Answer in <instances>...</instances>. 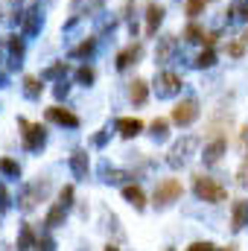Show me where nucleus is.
<instances>
[{
	"instance_id": "f257e3e1",
	"label": "nucleus",
	"mask_w": 248,
	"mask_h": 251,
	"mask_svg": "<svg viewBox=\"0 0 248 251\" xmlns=\"http://www.w3.org/2000/svg\"><path fill=\"white\" fill-rule=\"evenodd\" d=\"M193 190H196V196H198L201 201H210V204H219V201L228 199L225 184H219L216 178H210V176H204V173L193 176Z\"/></svg>"
},
{
	"instance_id": "f03ea898",
	"label": "nucleus",
	"mask_w": 248,
	"mask_h": 251,
	"mask_svg": "<svg viewBox=\"0 0 248 251\" xmlns=\"http://www.w3.org/2000/svg\"><path fill=\"white\" fill-rule=\"evenodd\" d=\"M70 204H73V187L67 184V187H62L59 199L53 201V207L47 210V216H44V225H47V228H59V225H64V216H67Z\"/></svg>"
},
{
	"instance_id": "7ed1b4c3",
	"label": "nucleus",
	"mask_w": 248,
	"mask_h": 251,
	"mask_svg": "<svg viewBox=\"0 0 248 251\" xmlns=\"http://www.w3.org/2000/svg\"><path fill=\"white\" fill-rule=\"evenodd\" d=\"M181 193H184V187H181L178 178H164V181H158V187H155V193H152V201H155L158 207H167V204L178 201Z\"/></svg>"
},
{
	"instance_id": "20e7f679",
	"label": "nucleus",
	"mask_w": 248,
	"mask_h": 251,
	"mask_svg": "<svg viewBox=\"0 0 248 251\" xmlns=\"http://www.w3.org/2000/svg\"><path fill=\"white\" fill-rule=\"evenodd\" d=\"M21 128H24V149L35 152V149H41V146H44V140H47V128H44L41 123L21 120Z\"/></svg>"
},
{
	"instance_id": "39448f33",
	"label": "nucleus",
	"mask_w": 248,
	"mask_h": 251,
	"mask_svg": "<svg viewBox=\"0 0 248 251\" xmlns=\"http://www.w3.org/2000/svg\"><path fill=\"white\" fill-rule=\"evenodd\" d=\"M196 146H198V137H193V134L181 137V140L173 146V152H170V164H173V167H181L187 158L196 152Z\"/></svg>"
},
{
	"instance_id": "423d86ee",
	"label": "nucleus",
	"mask_w": 248,
	"mask_h": 251,
	"mask_svg": "<svg viewBox=\"0 0 248 251\" xmlns=\"http://www.w3.org/2000/svg\"><path fill=\"white\" fill-rule=\"evenodd\" d=\"M196 117H198V102L196 100H181L173 108V123H178V126H190Z\"/></svg>"
},
{
	"instance_id": "0eeeda50",
	"label": "nucleus",
	"mask_w": 248,
	"mask_h": 251,
	"mask_svg": "<svg viewBox=\"0 0 248 251\" xmlns=\"http://www.w3.org/2000/svg\"><path fill=\"white\" fill-rule=\"evenodd\" d=\"M181 91V76L173 70H164L158 76V97H175Z\"/></svg>"
},
{
	"instance_id": "6e6552de",
	"label": "nucleus",
	"mask_w": 248,
	"mask_h": 251,
	"mask_svg": "<svg viewBox=\"0 0 248 251\" xmlns=\"http://www.w3.org/2000/svg\"><path fill=\"white\" fill-rule=\"evenodd\" d=\"M225 149H228V140H225L222 134H216V137L204 146V155H201L204 164H219V158L225 155Z\"/></svg>"
},
{
	"instance_id": "1a4fd4ad",
	"label": "nucleus",
	"mask_w": 248,
	"mask_h": 251,
	"mask_svg": "<svg viewBox=\"0 0 248 251\" xmlns=\"http://www.w3.org/2000/svg\"><path fill=\"white\" fill-rule=\"evenodd\" d=\"M246 225H248V201L246 199H237L234 207H231V231L237 234V231H243Z\"/></svg>"
},
{
	"instance_id": "9d476101",
	"label": "nucleus",
	"mask_w": 248,
	"mask_h": 251,
	"mask_svg": "<svg viewBox=\"0 0 248 251\" xmlns=\"http://www.w3.org/2000/svg\"><path fill=\"white\" fill-rule=\"evenodd\" d=\"M47 117H50L53 123H59V126H67V128H76V126H79V117H76L73 111L62 108V105H56V108H47Z\"/></svg>"
},
{
	"instance_id": "9b49d317",
	"label": "nucleus",
	"mask_w": 248,
	"mask_h": 251,
	"mask_svg": "<svg viewBox=\"0 0 248 251\" xmlns=\"http://www.w3.org/2000/svg\"><path fill=\"white\" fill-rule=\"evenodd\" d=\"M161 21H164V6L149 3V6H146V35H155Z\"/></svg>"
},
{
	"instance_id": "f8f14e48",
	"label": "nucleus",
	"mask_w": 248,
	"mask_h": 251,
	"mask_svg": "<svg viewBox=\"0 0 248 251\" xmlns=\"http://www.w3.org/2000/svg\"><path fill=\"white\" fill-rule=\"evenodd\" d=\"M123 199L134 207V210H143V207H146V193L137 187V184H125L123 187Z\"/></svg>"
},
{
	"instance_id": "ddd939ff",
	"label": "nucleus",
	"mask_w": 248,
	"mask_h": 251,
	"mask_svg": "<svg viewBox=\"0 0 248 251\" xmlns=\"http://www.w3.org/2000/svg\"><path fill=\"white\" fill-rule=\"evenodd\" d=\"M88 167H91V161H88V152L76 149V152L70 155V170H73V176H76V178H85V176H88Z\"/></svg>"
},
{
	"instance_id": "4468645a",
	"label": "nucleus",
	"mask_w": 248,
	"mask_h": 251,
	"mask_svg": "<svg viewBox=\"0 0 248 251\" xmlns=\"http://www.w3.org/2000/svg\"><path fill=\"white\" fill-rule=\"evenodd\" d=\"M117 131H120L123 137H137V134L143 131V123H140L137 117H120V120H117Z\"/></svg>"
},
{
	"instance_id": "2eb2a0df",
	"label": "nucleus",
	"mask_w": 248,
	"mask_h": 251,
	"mask_svg": "<svg viewBox=\"0 0 248 251\" xmlns=\"http://www.w3.org/2000/svg\"><path fill=\"white\" fill-rule=\"evenodd\" d=\"M35 240H38V234L32 231V225H21V234H18V251H32L35 249Z\"/></svg>"
},
{
	"instance_id": "dca6fc26",
	"label": "nucleus",
	"mask_w": 248,
	"mask_h": 251,
	"mask_svg": "<svg viewBox=\"0 0 248 251\" xmlns=\"http://www.w3.org/2000/svg\"><path fill=\"white\" fill-rule=\"evenodd\" d=\"M128 97H131V102H134V105H143V102H146V97H149V85H146L143 79H134V82H131Z\"/></svg>"
},
{
	"instance_id": "f3484780",
	"label": "nucleus",
	"mask_w": 248,
	"mask_h": 251,
	"mask_svg": "<svg viewBox=\"0 0 248 251\" xmlns=\"http://www.w3.org/2000/svg\"><path fill=\"white\" fill-rule=\"evenodd\" d=\"M137 56H140V47H137V44H131V47H125L123 53L117 56V67H120V70H125V67H128L131 62H137Z\"/></svg>"
},
{
	"instance_id": "a211bd4d",
	"label": "nucleus",
	"mask_w": 248,
	"mask_h": 251,
	"mask_svg": "<svg viewBox=\"0 0 248 251\" xmlns=\"http://www.w3.org/2000/svg\"><path fill=\"white\" fill-rule=\"evenodd\" d=\"M0 173L9 176V178H18V176H21V167H18V161H12V158H0Z\"/></svg>"
},
{
	"instance_id": "6ab92c4d",
	"label": "nucleus",
	"mask_w": 248,
	"mask_h": 251,
	"mask_svg": "<svg viewBox=\"0 0 248 251\" xmlns=\"http://www.w3.org/2000/svg\"><path fill=\"white\" fill-rule=\"evenodd\" d=\"M173 47H175V38H173V35L161 38V47H158V62H167V59H170V53H173Z\"/></svg>"
},
{
	"instance_id": "aec40b11",
	"label": "nucleus",
	"mask_w": 248,
	"mask_h": 251,
	"mask_svg": "<svg viewBox=\"0 0 248 251\" xmlns=\"http://www.w3.org/2000/svg\"><path fill=\"white\" fill-rule=\"evenodd\" d=\"M24 91H26L29 100H35V97H41V82H38L35 76H26V79H24Z\"/></svg>"
},
{
	"instance_id": "412c9836",
	"label": "nucleus",
	"mask_w": 248,
	"mask_h": 251,
	"mask_svg": "<svg viewBox=\"0 0 248 251\" xmlns=\"http://www.w3.org/2000/svg\"><path fill=\"white\" fill-rule=\"evenodd\" d=\"M196 64H198V67H213V64H216L213 50H210V47H207V50H201V53H198V59H196Z\"/></svg>"
},
{
	"instance_id": "4be33fe9",
	"label": "nucleus",
	"mask_w": 248,
	"mask_h": 251,
	"mask_svg": "<svg viewBox=\"0 0 248 251\" xmlns=\"http://www.w3.org/2000/svg\"><path fill=\"white\" fill-rule=\"evenodd\" d=\"M167 128H170V123H167L164 117H158V120L152 123V137H158V140H161V137H167Z\"/></svg>"
},
{
	"instance_id": "5701e85b",
	"label": "nucleus",
	"mask_w": 248,
	"mask_h": 251,
	"mask_svg": "<svg viewBox=\"0 0 248 251\" xmlns=\"http://www.w3.org/2000/svg\"><path fill=\"white\" fill-rule=\"evenodd\" d=\"M237 184L240 187H248V155H246V161L240 164V170H237Z\"/></svg>"
},
{
	"instance_id": "b1692460",
	"label": "nucleus",
	"mask_w": 248,
	"mask_h": 251,
	"mask_svg": "<svg viewBox=\"0 0 248 251\" xmlns=\"http://www.w3.org/2000/svg\"><path fill=\"white\" fill-rule=\"evenodd\" d=\"M184 38H187V41H201V38H204V32H201L196 24H190V26L184 29Z\"/></svg>"
},
{
	"instance_id": "393cba45",
	"label": "nucleus",
	"mask_w": 248,
	"mask_h": 251,
	"mask_svg": "<svg viewBox=\"0 0 248 251\" xmlns=\"http://www.w3.org/2000/svg\"><path fill=\"white\" fill-rule=\"evenodd\" d=\"M35 251H56V243L50 237H38L35 240Z\"/></svg>"
},
{
	"instance_id": "a878e982",
	"label": "nucleus",
	"mask_w": 248,
	"mask_h": 251,
	"mask_svg": "<svg viewBox=\"0 0 248 251\" xmlns=\"http://www.w3.org/2000/svg\"><path fill=\"white\" fill-rule=\"evenodd\" d=\"M76 79H79L82 85H91V82H94V70H91V67H79V73H76Z\"/></svg>"
},
{
	"instance_id": "bb28decb",
	"label": "nucleus",
	"mask_w": 248,
	"mask_h": 251,
	"mask_svg": "<svg viewBox=\"0 0 248 251\" xmlns=\"http://www.w3.org/2000/svg\"><path fill=\"white\" fill-rule=\"evenodd\" d=\"M26 15H29V18H26V32H35V29H38V12L29 9Z\"/></svg>"
},
{
	"instance_id": "cd10ccee",
	"label": "nucleus",
	"mask_w": 248,
	"mask_h": 251,
	"mask_svg": "<svg viewBox=\"0 0 248 251\" xmlns=\"http://www.w3.org/2000/svg\"><path fill=\"white\" fill-rule=\"evenodd\" d=\"M9 201H12V199H9V190H6V184H0V213L9 210Z\"/></svg>"
},
{
	"instance_id": "c85d7f7f",
	"label": "nucleus",
	"mask_w": 248,
	"mask_h": 251,
	"mask_svg": "<svg viewBox=\"0 0 248 251\" xmlns=\"http://www.w3.org/2000/svg\"><path fill=\"white\" fill-rule=\"evenodd\" d=\"M204 9V0H187V15H198Z\"/></svg>"
},
{
	"instance_id": "c756f323",
	"label": "nucleus",
	"mask_w": 248,
	"mask_h": 251,
	"mask_svg": "<svg viewBox=\"0 0 248 251\" xmlns=\"http://www.w3.org/2000/svg\"><path fill=\"white\" fill-rule=\"evenodd\" d=\"M91 50H94V41H85V44H79L73 50V56H91Z\"/></svg>"
},
{
	"instance_id": "7c9ffc66",
	"label": "nucleus",
	"mask_w": 248,
	"mask_h": 251,
	"mask_svg": "<svg viewBox=\"0 0 248 251\" xmlns=\"http://www.w3.org/2000/svg\"><path fill=\"white\" fill-rule=\"evenodd\" d=\"M64 70H67V64H53V67H50V70H47V73H44V76H47V79H53V76H59V73H64Z\"/></svg>"
},
{
	"instance_id": "2f4dec72",
	"label": "nucleus",
	"mask_w": 248,
	"mask_h": 251,
	"mask_svg": "<svg viewBox=\"0 0 248 251\" xmlns=\"http://www.w3.org/2000/svg\"><path fill=\"white\" fill-rule=\"evenodd\" d=\"M243 50H246V47H243L240 41H234V44H228V53H231L234 59H240V56H243Z\"/></svg>"
},
{
	"instance_id": "473e14b6",
	"label": "nucleus",
	"mask_w": 248,
	"mask_h": 251,
	"mask_svg": "<svg viewBox=\"0 0 248 251\" xmlns=\"http://www.w3.org/2000/svg\"><path fill=\"white\" fill-rule=\"evenodd\" d=\"M213 249H216L213 243H193V246H190L187 251H213Z\"/></svg>"
},
{
	"instance_id": "72a5a7b5",
	"label": "nucleus",
	"mask_w": 248,
	"mask_h": 251,
	"mask_svg": "<svg viewBox=\"0 0 248 251\" xmlns=\"http://www.w3.org/2000/svg\"><path fill=\"white\" fill-rule=\"evenodd\" d=\"M53 94H56V100H62L64 94H67V82H64V79H62V82H56V88H53Z\"/></svg>"
},
{
	"instance_id": "f704fd0d",
	"label": "nucleus",
	"mask_w": 248,
	"mask_h": 251,
	"mask_svg": "<svg viewBox=\"0 0 248 251\" xmlns=\"http://www.w3.org/2000/svg\"><path fill=\"white\" fill-rule=\"evenodd\" d=\"M231 9H234V12H243V18L248 21V3H243V0H237V3L231 6Z\"/></svg>"
},
{
	"instance_id": "c9c22d12",
	"label": "nucleus",
	"mask_w": 248,
	"mask_h": 251,
	"mask_svg": "<svg viewBox=\"0 0 248 251\" xmlns=\"http://www.w3.org/2000/svg\"><path fill=\"white\" fill-rule=\"evenodd\" d=\"M9 47H12V53H15V56H21V53H24V44H21L18 38H12V41H9Z\"/></svg>"
},
{
	"instance_id": "e433bc0d",
	"label": "nucleus",
	"mask_w": 248,
	"mask_h": 251,
	"mask_svg": "<svg viewBox=\"0 0 248 251\" xmlns=\"http://www.w3.org/2000/svg\"><path fill=\"white\" fill-rule=\"evenodd\" d=\"M105 140H108V134H105V131H99V134L94 137V143H97V146H105Z\"/></svg>"
},
{
	"instance_id": "4c0bfd02",
	"label": "nucleus",
	"mask_w": 248,
	"mask_h": 251,
	"mask_svg": "<svg viewBox=\"0 0 248 251\" xmlns=\"http://www.w3.org/2000/svg\"><path fill=\"white\" fill-rule=\"evenodd\" d=\"M102 251H120V249H117L114 243H108V246H105V249H102Z\"/></svg>"
},
{
	"instance_id": "58836bf2",
	"label": "nucleus",
	"mask_w": 248,
	"mask_h": 251,
	"mask_svg": "<svg viewBox=\"0 0 248 251\" xmlns=\"http://www.w3.org/2000/svg\"><path fill=\"white\" fill-rule=\"evenodd\" d=\"M213 251H237L234 246H225V249H213Z\"/></svg>"
},
{
	"instance_id": "ea45409f",
	"label": "nucleus",
	"mask_w": 248,
	"mask_h": 251,
	"mask_svg": "<svg viewBox=\"0 0 248 251\" xmlns=\"http://www.w3.org/2000/svg\"><path fill=\"white\" fill-rule=\"evenodd\" d=\"M243 41H246V44H248V32H243Z\"/></svg>"
},
{
	"instance_id": "a19ab883",
	"label": "nucleus",
	"mask_w": 248,
	"mask_h": 251,
	"mask_svg": "<svg viewBox=\"0 0 248 251\" xmlns=\"http://www.w3.org/2000/svg\"><path fill=\"white\" fill-rule=\"evenodd\" d=\"M204 3H207V0H204Z\"/></svg>"
},
{
	"instance_id": "79ce46f5",
	"label": "nucleus",
	"mask_w": 248,
	"mask_h": 251,
	"mask_svg": "<svg viewBox=\"0 0 248 251\" xmlns=\"http://www.w3.org/2000/svg\"><path fill=\"white\" fill-rule=\"evenodd\" d=\"M170 251H173V249H170Z\"/></svg>"
}]
</instances>
